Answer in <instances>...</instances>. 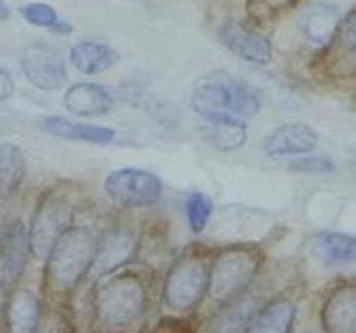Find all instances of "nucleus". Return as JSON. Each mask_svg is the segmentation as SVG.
Returning a JSON list of instances; mask_svg holds the SVG:
<instances>
[{
    "label": "nucleus",
    "instance_id": "obj_1",
    "mask_svg": "<svg viewBox=\"0 0 356 333\" xmlns=\"http://www.w3.org/2000/svg\"><path fill=\"white\" fill-rule=\"evenodd\" d=\"M97 238L87 226L65 229L44 259V286L54 295H69L90 275Z\"/></svg>",
    "mask_w": 356,
    "mask_h": 333
},
{
    "label": "nucleus",
    "instance_id": "obj_2",
    "mask_svg": "<svg viewBox=\"0 0 356 333\" xmlns=\"http://www.w3.org/2000/svg\"><path fill=\"white\" fill-rule=\"evenodd\" d=\"M261 104V94L256 88L227 72H212L191 92V106L200 117L226 113L245 120L258 115Z\"/></svg>",
    "mask_w": 356,
    "mask_h": 333
},
{
    "label": "nucleus",
    "instance_id": "obj_3",
    "mask_svg": "<svg viewBox=\"0 0 356 333\" xmlns=\"http://www.w3.org/2000/svg\"><path fill=\"white\" fill-rule=\"evenodd\" d=\"M263 265V252L256 245H232L219 250L210 263L209 296L217 307L247 293Z\"/></svg>",
    "mask_w": 356,
    "mask_h": 333
},
{
    "label": "nucleus",
    "instance_id": "obj_4",
    "mask_svg": "<svg viewBox=\"0 0 356 333\" xmlns=\"http://www.w3.org/2000/svg\"><path fill=\"white\" fill-rule=\"evenodd\" d=\"M148 305L147 282L131 272L110 277L99 286L94 298V314L104 328L124 330L143 316Z\"/></svg>",
    "mask_w": 356,
    "mask_h": 333
},
{
    "label": "nucleus",
    "instance_id": "obj_5",
    "mask_svg": "<svg viewBox=\"0 0 356 333\" xmlns=\"http://www.w3.org/2000/svg\"><path fill=\"white\" fill-rule=\"evenodd\" d=\"M210 265L197 254H184L168 270L163 284V303L170 311L186 314L209 295Z\"/></svg>",
    "mask_w": 356,
    "mask_h": 333
},
{
    "label": "nucleus",
    "instance_id": "obj_6",
    "mask_svg": "<svg viewBox=\"0 0 356 333\" xmlns=\"http://www.w3.org/2000/svg\"><path fill=\"white\" fill-rule=\"evenodd\" d=\"M74 210V201L67 190L51 189L42 194L29 227L31 254L34 258H48L57 240L72 226Z\"/></svg>",
    "mask_w": 356,
    "mask_h": 333
},
{
    "label": "nucleus",
    "instance_id": "obj_7",
    "mask_svg": "<svg viewBox=\"0 0 356 333\" xmlns=\"http://www.w3.org/2000/svg\"><path fill=\"white\" fill-rule=\"evenodd\" d=\"M104 193L118 206L143 209L163 196V182L157 174L140 168H120L104 178Z\"/></svg>",
    "mask_w": 356,
    "mask_h": 333
},
{
    "label": "nucleus",
    "instance_id": "obj_8",
    "mask_svg": "<svg viewBox=\"0 0 356 333\" xmlns=\"http://www.w3.org/2000/svg\"><path fill=\"white\" fill-rule=\"evenodd\" d=\"M138 249H140V236L136 227L122 222L113 224L101 238H97L90 277L101 280L104 277L115 275L118 270L131 265L136 259Z\"/></svg>",
    "mask_w": 356,
    "mask_h": 333
},
{
    "label": "nucleus",
    "instance_id": "obj_9",
    "mask_svg": "<svg viewBox=\"0 0 356 333\" xmlns=\"http://www.w3.org/2000/svg\"><path fill=\"white\" fill-rule=\"evenodd\" d=\"M22 71L31 85L39 90L54 92L67 85L69 74L58 48L49 42H31L22 51Z\"/></svg>",
    "mask_w": 356,
    "mask_h": 333
},
{
    "label": "nucleus",
    "instance_id": "obj_10",
    "mask_svg": "<svg viewBox=\"0 0 356 333\" xmlns=\"http://www.w3.org/2000/svg\"><path fill=\"white\" fill-rule=\"evenodd\" d=\"M31 254L29 229L19 219L0 227V286L13 288L27 266Z\"/></svg>",
    "mask_w": 356,
    "mask_h": 333
},
{
    "label": "nucleus",
    "instance_id": "obj_11",
    "mask_svg": "<svg viewBox=\"0 0 356 333\" xmlns=\"http://www.w3.org/2000/svg\"><path fill=\"white\" fill-rule=\"evenodd\" d=\"M346 15L342 8L330 0H316L302 9L298 16V29L311 44H330L337 38Z\"/></svg>",
    "mask_w": 356,
    "mask_h": 333
},
{
    "label": "nucleus",
    "instance_id": "obj_12",
    "mask_svg": "<svg viewBox=\"0 0 356 333\" xmlns=\"http://www.w3.org/2000/svg\"><path fill=\"white\" fill-rule=\"evenodd\" d=\"M319 136L311 125L302 122H286L266 134L263 152L270 159L309 156L318 147Z\"/></svg>",
    "mask_w": 356,
    "mask_h": 333
},
{
    "label": "nucleus",
    "instance_id": "obj_13",
    "mask_svg": "<svg viewBox=\"0 0 356 333\" xmlns=\"http://www.w3.org/2000/svg\"><path fill=\"white\" fill-rule=\"evenodd\" d=\"M219 41L235 57L256 65H266L273 58V48L268 38L249 31L236 22H224L219 27Z\"/></svg>",
    "mask_w": 356,
    "mask_h": 333
},
{
    "label": "nucleus",
    "instance_id": "obj_14",
    "mask_svg": "<svg viewBox=\"0 0 356 333\" xmlns=\"http://www.w3.org/2000/svg\"><path fill=\"white\" fill-rule=\"evenodd\" d=\"M201 136L216 150L235 152L245 145L249 127L245 120L233 115L212 113L201 117Z\"/></svg>",
    "mask_w": 356,
    "mask_h": 333
},
{
    "label": "nucleus",
    "instance_id": "obj_15",
    "mask_svg": "<svg viewBox=\"0 0 356 333\" xmlns=\"http://www.w3.org/2000/svg\"><path fill=\"white\" fill-rule=\"evenodd\" d=\"M62 104L74 117L94 118L113 111L115 99L103 85L76 83L65 90Z\"/></svg>",
    "mask_w": 356,
    "mask_h": 333
},
{
    "label": "nucleus",
    "instance_id": "obj_16",
    "mask_svg": "<svg viewBox=\"0 0 356 333\" xmlns=\"http://www.w3.org/2000/svg\"><path fill=\"white\" fill-rule=\"evenodd\" d=\"M35 125L49 136L69 141H83L92 145H108L117 138V133L106 125L80 124L64 117H39Z\"/></svg>",
    "mask_w": 356,
    "mask_h": 333
},
{
    "label": "nucleus",
    "instance_id": "obj_17",
    "mask_svg": "<svg viewBox=\"0 0 356 333\" xmlns=\"http://www.w3.org/2000/svg\"><path fill=\"white\" fill-rule=\"evenodd\" d=\"M261 309L258 295L254 291L243 293L233 302L219 307V312L210 319L209 333H245L256 312Z\"/></svg>",
    "mask_w": 356,
    "mask_h": 333
},
{
    "label": "nucleus",
    "instance_id": "obj_18",
    "mask_svg": "<svg viewBox=\"0 0 356 333\" xmlns=\"http://www.w3.org/2000/svg\"><path fill=\"white\" fill-rule=\"evenodd\" d=\"M326 333H356V286L335 289L323 307Z\"/></svg>",
    "mask_w": 356,
    "mask_h": 333
},
{
    "label": "nucleus",
    "instance_id": "obj_19",
    "mask_svg": "<svg viewBox=\"0 0 356 333\" xmlns=\"http://www.w3.org/2000/svg\"><path fill=\"white\" fill-rule=\"evenodd\" d=\"M69 60L76 71L92 76L115 67L120 62V54L106 42L80 41L69 51Z\"/></svg>",
    "mask_w": 356,
    "mask_h": 333
},
{
    "label": "nucleus",
    "instance_id": "obj_20",
    "mask_svg": "<svg viewBox=\"0 0 356 333\" xmlns=\"http://www.w3.org/2000/svg\"><path fill=\"white\" fill-rule=\"evenodd\" d=\"M41 318V302L31 289H18L6 302L8 333H35Z\"/></svg>",
    "mask_w": 356,
    "mask_h": 333
},
{
    "label": "nucleus",
    "instance_id": "obj_21",
    "mask_svg": "<svg viewBox=\"0 0 356 333\" xmlns=\"http://www.w3.org/2000/svg\"><path fill=\"white\" fill-rule=\"evenodd\" d=\"M296 319V307L291 300L273 298L261 305L245 333H291Z\"/></svg>",
    "mask_w": 356,
    "mask_h": 333
},
{
    "label": "nucleus",
    "instance_id": "obj_22",
    "mask_svg": "<svg viewBox=\"0 0 356 333\" xmlns=\"http://www.w3.org/2000/svg\"><path fill=\"white\" fill-rule=\"evenodd\" d=\"M312 254L326 266L356 263V235L323 233L312 242Z\"/></svg>",
    "mask_w": 356,
    "mask_h": 333
},
{
    "label": "nucleus",
    "instance_id": "obj_23",
    "mask_svg": "<svg viewBox=\"0 0 356 333\" xmlns=\"http://www.w3.org/2000/svg\"><path fill=\"white\" fill-rule=\"evenodd\" d=\"M25 156L16 143L4 141L0 143V186L6 190L18 189L25 178Z\"/></svg>",
    "mask_w": 356,
    "mask_h": 333
},
{
    "label": "nucleus",
    "instance_id": "obj_24",
    "mask_svg": "<svg viewBox=\"0 0 356 333\" xmlns=\"http://www.w3.org/2000/svg\"><path fill=\"white\" fill-rule=\"evenodd\" d=\"M22 16L27 19L31 25L41 29H51V31H58L62 34H69L72 31V27L69 23L60 22L58 18L57 9L51 8L48 4H42V2H31V4H25L22 9Z\"/></svg>",
    "mask_w": 356,
    "mask_h": 333
},
{
    "label": "nucleus",
    "instance_id": "obj_25",
    "mask_svg": "<svg viewBox=\"0 0 356 333\" xmlns=\"http://www.w3.org/2000/svg\"><path fill=\"white\" fill-rule=\"evenodd\" d=\"M213 212V203L207 194L191 193L186 200V216L191 232L201 235L209 226V220Z\"/></svg>",
    "mask_w": 356,
    "mask_h": 333
},
{
    "label": "nucleus",
    "instance_id": "obj_26",
    "mask_svg": "<svg viewBox=\"0 0 356 333\" xmlns=\"http://www.w3.org/2000/svg\"><path fill=\"white\" fill-rule=\"evenodd\" d=\"M289 170L298 171V173L323 174L335 171V163L334 161H330L328 157L323 156H302L289 163Z\"/></svg>",
    "mask_w": 356,
    "mask_h": 333
},
{
    "label": "nucleus",
    "instance_id": "obj_27",
    "mask_svg": "<svg viewBox=\"0 0 356 333\" xmlns=\"http://www.w3.org/2000/svg\"><path fill=\"white\" fill-rule=\"evenodd\" d=\"M337 44L341 51L349 57H356V8L346 15L337 34Z\"/></svg>",
    "mask_w": 356,
    "mask_h": 333
},
{
    "label": "nucleus",
    "instance_id": "obj_28",
    "mask_svg": "<svg viewBox=\"0 0 356 333\" xmlns=\"http://www.w3.org/2000/svg\"><path fill=\"white\" fill-rule=\"evenodd\" d=\"M35 333H72L71 319L64 312H55V314H51V318H41Z\"/></svg>",
    "mask_w": 356,
    "mask_h": 333
},
{
    "label": "nucleus",
    "instance_id": "obj_29",
    "mask_svg": "<svg viewBox=\"0 0 356 333\" xmlns=\"http://www.w3.org/2000/svg\"><path fill=\"white\" fill-rule=\"evenodd\" d=\"M15 92V81L13 76L6 69H0V102L8 101Z\"/></svg>",
    "mask_w": 356,
    "mask_h": 333
},
{
    "label": "nucleus",
    "instance_id": "obj_30",
    "mask_svg": "<svg viewBox=\"0 0 356 333\" xmlns=\"http://www.w3.org/2000/svg\"><path fill=\"white\" fill-rule=\"evenodd\" d=\"M11 18V11H9L8 4L4 0H0V22H6V19Z\"/></svg>",
    "mask_w": 356,
    "mask_h": 333
},
{
    "label": "nucleus",
    "instance_id": "obj_31",
    "mask_svg": "<svg viewBox=\"0 0 356 333\" xmlns=\"http://www.w3.org/2000/svg\"><path fill=\"white\" fill-rule=\"evenodd\" d=\"M4 291H6V289L2 288V286H0V309H2V307L6 305V302H4Z\"/></svg>",
    "mask_w": 356,
    "mask_h": 333
}]
</instances>
